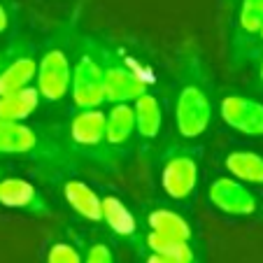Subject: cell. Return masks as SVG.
<instances>
[{"mask_svg": "<svg viewBox=\"0 0 263 263\" xmlns=\"http://www.w3.org/2000/svg\"><path fill=\"white\" fill-rule=\"evenodd\" d=\"M0 156H16L54 170H72L80 163V156L68 142H61L26 121H0Z\"/></svg>", "mask_w": 263, "mask_h": 263, "instance_id": "6da1fadb", "label": "cell"}, {"mask_svg": "<svg viewBox=\"0 0 263 263\" xmlns=\"http://www.w3.org/2000/svg\"><path fill=\"white\" fill-rule=\"evenodd\" d=\"M198 186V152L177 149L161 163V189L168 198L184 200Z\"/></svg>", "mask_w": 263, "mask_h": 263, "instance_id": "ba28073f", "label": "cell"}, {"mask_svg": "<svg viewBox=\"0 0 263 263\" xmlns=\"http://www.w3.org/2000/svg\"><path fill=\"white\" fill-rule=\"evenodd\" d=\"M212 121V103L203 84L189 80L177 91L175 100V124L177 133L186 140L200 138Z\"/></svg>", "mask_w": 263, "mask_h": 263, "instance_id": "5b68a950", "label": "cell"}, {"mask_svg": "<svg viewBox=\"0 0 263 263\" xmlns=\"http://www.w3.org/2000/svg\"><path fill=\"white\" fill-rule=\"evenodd\" d=\"M103 221L115 235L124 240L140 238V223L135 214L128 210V205L117 196H103Z\"/></svg>", "mask_w": 263, "mask_h": 263, "instance_id": "5bb4252c", "label": "cell"}, {"mask_svg": "<svg viewBox=\"0 0 263 263\" xmlns=\"http://www.w3.org/2000/svg\"><path fill=\"white\" fill-rule=\"evenodd\" d=\"M258 35H261V40H263V26H261V30H258Z\"/></svg>", "mask_w": 263, "mask_h": 263, "instance_id": "d4e9b609", "label": "cell"}, {"mask_svg": "<svg viewBox=\"0 0 263 263\" xmlns=\"http://www.w3.org/2000/svg\"><path fill=\"white\" fill-rule=\"evenodd\" d=\"M133 115H135V135L140 140H154L161 133L163 126V109L154 93H142L135 98L133 103Z\"/></svg>", "mask_w": 263, "mask_h": 263, "instance_id": "9a60e30c", "label": "cell"}, {"mask_svg": "<svg viewBox=\"0 0 263 263\" xmlns=\"http://www.w3.org/2000/svg\"><path fill=\"white\" fill-rule=\"evenodd\" d=\"M208 198L214 208L231 217H247V214L256 212L258 208L254 194L235 177H217L210 184Z\"/></svg>", "mask_w": 263, "mask_h": 263, "instance_id": "9c48e42d", "label": "cell"}, {"mask_svg": "<svg viewBox=\"0 0 263 263\" xmlns=\"http://www.w3.org/2000/svg\"><path fill=\"white\" fill-rule=\"evenodd\" d=\"M35 72H37V54L30 40L16 37L3 51V63H0V96L14 93L33 84Z\"/></svg>", "mask_w": 263, "mask_h": 263, "instance_id": "52a82bcc", "label": "cell"}, {"mask_svg": "<svg viewBox=\"0 0 263 263\" xmlns=\"http://www.w3.org/2000/svg\"><path fill=\"white\" fill-rule=\"evenodd\" d=\"M147 226L149 231H154L159 235L173 240H182V242H191L194 240V229H191L189 219H184L179 212L170 208H156L147 214Z\"/></svg>", "mask_w": 263, "mask_h": 263, "instance_id": "2e32d148", "label": "cell"}, {"mask_svg": "<svg viewBox=\"0 0 263 263\" xmlns=\"http://www.w3.org/2000/svg\"><path fill=\"white\" fill-rule=\"evenodd\" d=\"M135 135V115L130 103H112L105 112V142L107 149L115 154L121 147L130 142Z\"/></svg>", "mask_w": 263, "mask_h": 263, "instance_id": "4fadbf2b", "label": "cell"}, {"mask_svg": "<svg viewBox=\"0 0 263 263\" xmlns=\"http://www.w3.org/2000/svg\"><path fill=\"white\" fill-rule=\"evenodd\" d=\"M144 263H182L173 256H163V254H154V252H147L144 256Z\"/></svg>", "mask_w": 263, "mask_h": 263, "instance_id": "cb8c5ba5", "label": "cell"}, {"mask_svg": "<svg viewBox=\"0 0 263 263\" xmlns=\"http://www.w3.org/2000/svg\"><path fill=\"white\" fill-rule=\"evenodd\" d=\"M238 19L245 33H258L263 26V0H242Z\"/></svg>", "mask_w": 263, "mask_h": 263, "instance_id": "ffe728a7", "label": "cell"}, {"mask_svg": "<svg viewBox=\"0 0 263 263\" xmlns=\"http://www.w3.org/2000/svg\"><path fill=\"white\" fill-rule=\"evenodd\" d=\"M219 115L229 128L242 135H263V103L242 96H226L219 103Z\"/></svg>", "mask_w": 263, "mask_h": 263, "instance_id": "30bf717a", "label": "cell"}, {"mask_svg": "<svg viewBox=\"0 0 263 263\" xmlns=\"http://www.w3.org/2000/svg\"><path fill=\"white\" fill-rule=\"evenodd\" d=\"M142 245L147 252H154V254H163V256H173L182 263H198L196 258V252L191 247V242H182V240H173V238H165V235H159L154 231H149L147 235H142Z\"/></svg>", "mask_w": 263, "mask_h": 263, "instance_id": "d6986e66", "label": "cell"}, {"mask_svg": "<svg viewBox=\"0 0 263 263\" xmlns=\"http://www.w3.org/2000/svg\"><path fill=\"white\" fill-rule=\"evenodd\" d=\"M0 205L7 210H21L42 217L51 212L40 189L24 177H0Z\"/></svg>", "mask_w": 263, "mask_h": 263, "instance_id": "8fae6325", "label": "cell"}, {"mask_svg": "<svg viewBox=\"0 0 263 263\" xmlns=\"http://www.w3.org/2000/svg\"><path fill=\"white\" fill-rule=\"evenodd\" d=\"M70 77H72V63H70L68 49L63 45H51L42 51L37 59V72H35V89L45 103H59L70 93Z\"/></svg>", "mask_w": 263, "mask_h": 263, "instance_id": "8992f818", "label": "cell"}, {"mask_svg": "<svg viewBox=\"0 0 263 263\" xmlns=\"http://www.w3.org/2000/svg\"><path fill=\"white\" fill-rule=\"evenodd\" d=\"M82 263H115V252L105 242H93L84 254Z\"/></svg>", "mask_w": 263, "mask_h": 263, "instance_id": "7402d4cb", "label": "cell"}, {"mask_svg": "<svg viewBox=\"0 0 263 263\" xmlns=\"http://www.w3.org/2000/svg\"><path fill=\"white\" fill-rule=\"evenodd\" d=\"M84 256L74 245L70 242H56L47 252V263H82Z\"/></svg>", "mask_w": 263, "mask_h": 263, "instance_id": "44dd1931", "label": "cell"}, {"mask_svg": "<svg viewBox=\"0 0 263 263\" xmlns=\"http://www.w3.org/2000/svg\"><path fill=\"white\" fill-rule=\"evenodd\" d=\"M37 105H40V93L35 86L0 96V121H26L33 117Z\"/></svg>", "mask_w": 263, "mask_h": 263, "instance_id": "e0dca14e", "label": "cell"}, {"mask_svg": "<svg viewBox=\"0 0 263 263\" xmlns=\"http://www.w3.org/2000/svg\"><path fill=\"white\" fill-rule=\"evenodd\" d=\"M70 98L77 109L100 107L105 103L103 91V68L96 56V49L91 40L86 37L80 47V56L72 65V77H70Z\"/></svg>", "mask_w": 263, "mask_h": 263, "instance_id": "3957f363", "label": "cell"}, {"mask_svg": "<svg viewBox=\"0 0 263 263\" xmlns=\"http://www.w3.org/2000/svg\"><path fill=\"white\" fill-rule=\"evenodd\" d=\"M0 63H3V49H0Z\"/></svg>", "mask_w": 263, "mask_h": 263, "instance_id": "4316f807", "label": "cell"}, {"mask_svg": "<svg viewBox=\"0 0 263 263\" xmlns=\"http://www.w3.org/2000/svg\"><path fill=\"white\" fill-rule=\"evenodd\" d=\"M61 194H63V200L68 203V208L77 217L93 223L103 221V198L86 182H82L77 177L63 179L61 182Z\"/></svg>", "mask_w": 263, "mask_h": 263, "instance_id": "7c38bea8", "label": "cell"}, {"mask_svg": "<svg viewBox=\"0 0 263 263\" xmlns=\"http://www.w3.org/2000/svg\"><path fill=\"white\" fill-rule=\"evenodd\" d=\"M223 165L242 184H263V156L254 152H231Z\"/></svg>", "mask_w": 263, "mask_h": 263, "instance_id": "ac0fdd59", "label": "cell"}, {"mask_svg": "<svg viewBox=\"0 0 263 263\" xmlns=\"http://www.w3.org/2000/svg\"><path fill=\"white\" fill-rule=\"evenodd\" d=\"M68 147L80 159H91L109 165L115 154L105 142V112L100 107L80 109L70 119L68 126Z\"/></svg>", "mask_w": 263, "mask_h": 263, "instance_id": "7a4b0ae2", "label": "cell"}, {"mask_svg": "<svg viewBox=\"0 0 263 263\" xmlns=\"http://www.w3.org/2000/svg\"><path fill=\"white\" fill-rule=\"evenodd\" d=\"M0 177H3V173H0Z\"/></svg>", "mask_w": 263, "mask_h": 263, "instance_id": "83f0119b", "label": "cell"}, {"mask_svg": "<svg viewBox=\"0 0 263 263\" xmlns=\"http://www.w3.org/2000/svg\"><path fill=\"white\" fill-rule=\"evenodd\" d=\"M261 80H263V61H261Z\"/></svg>", "mask_w": 263, "mask_h": 263, "instance_id": "484cf974", "label": "cell"}, {"mask_svg": "<svg viewBox=\"0 0 263 263\" xmlns=\"http://www.w3.org/2000/svg\"><path fill=\"white\" fill-rule=\"evenodd\" d=\"M12 24V14H10V7L5 5V0H0V35H5L7 28Z\"/></svg>", "mask_w": 263, "mask_h": 263, "instance_id": "603a6c76", "label": "cell"}, {"mask_svg": "<svg viewBox=\"0 0 263 263\" xmlns=\"http://www.w3.org/2000/svg\"><path fill=\"white\" fill-rule=\"evenodd\" d=\"M96 49V56L103 68V91H105V103H133L142 93H147V82L135 74L121 59H117L107 47L98 45L91 40Z\"/></svg>", "mask_w": 263, "mask_h": 263, "instance_id": "277c9868", "label": "cell"}]
</instances>
